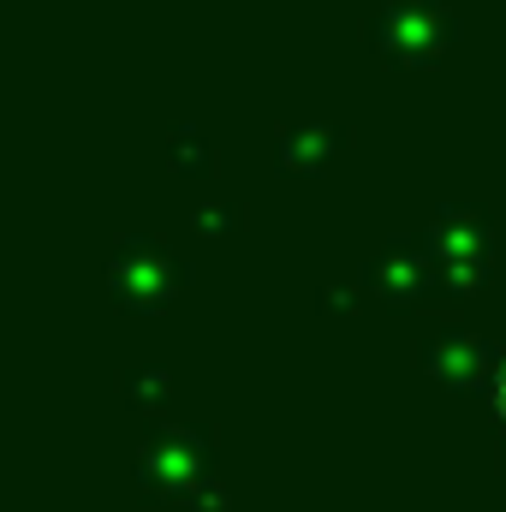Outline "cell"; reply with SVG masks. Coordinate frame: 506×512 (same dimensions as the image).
<instances>
[{"instance_id": "obj_1", "label": "cell", "mask_w": 506, "mask_h": 512, "mask_svg": "<svg viewBox=\"0 0 506 512\" xmlns=\"http://www.w3.org/2000/svg\"><path fill=\"white\" fill-rule=\"evenodd\" d=\"M489 393H495V411H501V417H506V364H501V370H495V387H489Z\"/></svg>"}]
</instances>
